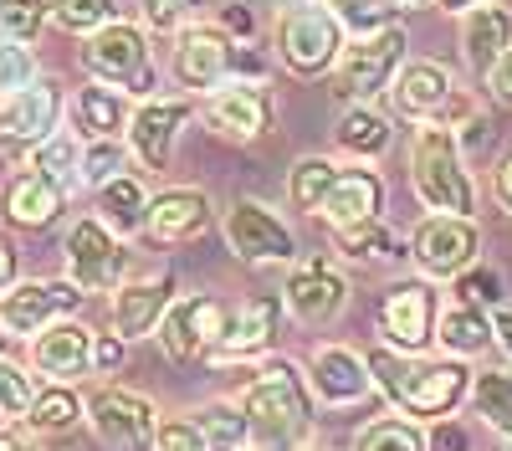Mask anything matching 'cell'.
<instances>
[{
    "label": "cell",
    "instance_id": "8",
    "mask_svg": "<svg viewBox=\"0 0 512 451\" xmlns=\"http://www.w3.org/2000/svg\"><path fill=\"white\" fill-rule=\"evenodd\" d=\"M379 339L400 349V354H420L425 344L436 339V323H441V303H436V287L431 282H395L390 293L379 298Z\"/></svg>",
    "mask_w": 512,
    "mask_h": 451
},
{
    "label": "cell",
    "instance_id": "38",
    "mask_svg": "<svg viewBox=\"0 0 512 451\" xmlns=\"http://www.w3.org/2000/svg\"><path fill=\"white\" fill-rule=\"evenodd\" d=\"M333 16L354 36H374L400 26V0H333Z\"/></svg>",
    "mask_w": 512,
    "mask_h": 451
},
{
    "label": "cell",
    "instance_id": "45",
    "mask_svg": "<svg viewBox=\"0 0 512 451\" xmlns=\"http://www.w3.org/2000/svg\"><path fill=\"white\" fill-rule=\"evenodd\" d=\"M36 77V57L26 52V41H0V98L6 93H16V88H26V82Z\"/></svg>",
    "mask_w": 512,
    "mask_h": 451
},
{
    "label": "cell",
    "instance_id": "21",
    "mask_svg": "<svg viewBox=\"0 0 512 451\" xmlns=\"http://www.w3.org/2000/svg\"><path fill=\"white\" fill-rule=\"evenodd\" d=\"M190 123V103L175 98H144L128 118V149L139 154L144 170H169V154H175V139Z\"/></svg>",
    "mask_w": 512,
    "mask_h": 451
},
{
    "label": "cell",
    "instance_id": "39",
    "mask_svg": "<svg viewBox=\"0 0 512 451\" xmlns=\"http://www.w3.org/2000/svg\"><path fill=\"white\" fill-rule=\"evenodd\" d=\"M31 170L52 175L57 185H72V180L82 175V144H77L72 134H52V139H41V144L31 149Z\"/></svg>",
    "mask_w": 512,
    "mask_h": 451
},
{
    "label": "cell",
    "instance_id": "58",
    "mask_svg": "<svg viewBox=\"0 0 512 451\" xmlns=\"http://www.w3.org/2000/svg\"><path fill=\"white\" fill-rule=\"evenodd\" d=\"M241 451H272V446H241Z\"/></svg>",
    "mask_w": 512,
    "mask_h": 451
},
{
    "label": "cell",
    "instance_id": "51",
    "mask_svg": "<svg viewBox=\"0 0 512 451\" xmlns=\"http://www.w3.org/2000/svg\"><path fill=\"white\" fill-rule=\"evenodd\" d=\"M123 334H98V344H93V369L98 375H113V369L123 364Z\"/></svg>",
    "mask_w": 512,
    "mask_h": 451
},
{
    "label": "cell",
    "instance_id": "26",
    "mask_svg": "<svg viewBox=\"0 0 512 451\" xmlns=\"http://www.w3.org/2000/svg\"><path fill=\"white\" fill-rule=\"evenodd\" d=\"M451 72L441 67V62H425V57H415V62H400V72H395V82H390V93H395V108L405 113V118H415V123H425L446 98H451Z\"/></svg>",
    "mask_w": 512,
    "mask_h": 451
},
{
    "label": "cell",
    "instance_id": "12",
    "mask_svg": "<svg viewBox=\"0 0 512 451\" xmlns=\"http://www.w3.org/2000/svg\"><path fill=\"white\" fill-rule=\"evenodd\" d=\"M82 287L72 277L62 282H11L6 293H0V323H6V334H21V339H36L47 323L57 318H72L82 308Z\"/></svg>",
    "mask_w": 512,
    "mask_h": 451
},
{
    "label": "cell",
    "instance_id": "3",
    "mask_svg": "<svg viewBox=\"0 0 512 451\" xmlns=\"http://www.w3.org/2000/svg\"><path fill=\"white\" fill-rule=\"evenodd\" d=\"M410 185H415L425 211H436V216H472L477 211V185H472V170H466L456 129H436V123H420L415 129Z\"/></svg>",
    "mask_w": 512,
    "mask_h": 451
},
{
    "label": "cell",
    "instance_id": "30",
    "mask_svg": "<svg viewBox=\"0 0 512 451\" xmlns=\"http://www.w3.org/2000/svg\"><path fill=\"white\" fill-rule=\"evenodd\" d=\"M82 416H88V405L77 400V390L72 385H62V380H52V385H41L36 395H31V410H26V426L31 431H41V436H67Z\"/></svg>",
    "mask_w": 512,
    "mask_h": 451
},
{
    "label": "cell",
    "instance_id": "46",
    "mask_svg": "<svg viewBox=\"0 0 512 451\" xmlns=\"http://www.w3.org/2000/svg\"><path fill=\"white\" fill-rule=\"evenodd\" d=\"M195 0H144V26L159 31V36H175L185 26V11Z\"/></svg>",
    "mask_w": 512,
    "mask_h": 451
},
{
    "label": "cell",
    "instance_id": "13",
    "mask_svg": "<svg viewBox=\"0 0 512 451\" xmlns=\"http://www.w3.org/2000/svg\"><path fill=\"white\" fill-rule=\"evenodd\" d=\"M482 252V236L472 226V216H425L410 236V257L425 277H456L477 262Z\"/></svg>",
    "mask_w": 512,
    "mask_h": 451
},
{
    "label": "cell",
    "instance_id": "57",
    "mask_svg": "<svg viewBox=\"0 0 512 451\" xmlns=\"http://www.w3.org/2000/svg\"><path fill=\"white\" fill-rule=\"evenodd\" d=\"M0 451H31L26 441H16V436H0Z\"/></svg>",
    "mask_w": 512,
    "mask_h": 451
},
{
    "label": "cell",
    "instance_id": "48",
    "mask_svg": "<svg viewBox=\"0 0 512 451\" xmlns=\"http://www.w3.org/2000/svg\"><path fill=\"white\" fill-rule=\"evenodd\" d=\"M154 451H210V441L200 436L195 421H164L154 436Z\"/></svg>",
    "mask_w": 512,
    "mask_h": 451
},
{
    "label": "cell",
    "instance_id": "1",
    "mask_svg": "<svg viewBox=\"0 0 512 451\" xmlns=\"http://www.w3.org/2000/svg\"><path fill=\"white\" fill-rule=\"evenodd\" d=\"M369 369H374V390L390 400L400 416H415V421L451 416V410L472 395V369L456 354L415 359V354H400V349H374Z\"/></svg>",
    "mask_w": 512,
    "mask_h": 451
},
{
    "label": "cell",
    "instance_id": "31",
    "mask_svg": "<svg viewBox=\"0 0 512 451\" xmlns=\"http://www.w3.org/2000/svg\"><path fill=\"white\" fill-rule=\"evenodd\" d=\"M338 149L354 159H379L390 149V118H384L374 103H354L338 118Z\"/></svg>",
    "mask_w": 512,
    "mask_h": 451
},
{
    "label": "cell",
    "instance_id": "6",
    "mask_svg": "<svg viewBox=\"0 0 512 451\" xmlns=\"http://www.w3.org/2000/svg\"><path fill=\"white\" fill-rule=\"evenodd\" d=\"M88 426L108 451H154L159 436V410L149 395L123 390V385H98L88 390Z\"/></svg>",
    "mask_w": 512,
    "mask_h": 451
},
{
    "label": "cell",
    "instance_id": "10",
    "mask_svg": "<svg viewBox=\"0 0 512 451\" xmlns=\"http://www.w3.org/2000/svg\"><path fill=\"white\" fill-rule=\"evenodd\" d=\"M221 328H226V308L210 293H190V298H175L164 308L154 339H159V349L175 364H195V359H210Z\"/></svg>",
    "mask_w": 512,
    "mask_h": 451
},
{
    "label": "cell",
    "instance_id": "25",
    "mask_svg": "<svg viewBox=\"0 0 512 451\" xmlns=\"http://www.w3.org/2000/svg\"><path fill=\"white\" fill-rule=\"evenodd\" d=\"M318 216L328 221V231L359 226V221H379L384 216V180L374 170H344V164H338V180L323 195Z\"/></svg>",
    "mask_w": 512,
    "mask_h": 451
},
{
    "label": "cell",
    "instance_id": "49",
    "mask_svg": "<svg viewBox=\"0 0 512 451\" xmlns=\"http://www.w3.org/2000/svg\"><path fill=\"white\" fill-rule=\"evenodd\" d=\"M425 441H431V451H472V431L456 421V410H451V416H436L431 426H425Z\"/></svg>",
    "mask_w": 512,
    "mask_h": 451
},
{
    "label": "cell",
    "instance_id": "42",
    "mask_svg": "<svg viewBox=\"0 0 512 451\" xmlns=\"http://www.w3.org/2000/svg\"><path fill=\"white\" fill-rule=\"evenodd\" d=\"M52 21L72 36H93L113 21V0H52Z\"/></svg>",
    "mask_w": 512,
    "mask_h": 451
},
{
    "label": "cell",
    "instance_id": "37",
    "mask_svg": "<svg viewBox=\"0 0 512 451\" xmlns=\"http://www.w3.org/2000/svg\"><path fill=\"white\" fill-rule=\"evenodd\" d=\"M195 426H200V436L210 441V451H241V446L251 441L246 410H241V405H226V400L195 410Z\"/></svg>",
    "mask_w": 512,
    "mask_h": 451
},
{
    "label": "cell",
    "instance_id": "32",
    "mask_svg": "<svg viewBox=\"0 0 512 451\" xmlns=\"http://www.w3.org/2000/svg\"><path fill=\"white\" fill-rule=\"evenodd\" d=\"M98 216L118 231V236H134L144 231V216H149V195L134 175H113L108 185H98Z\"/></svg>",
    "mask_w": 512,
    "mask_h": 451
},
{
    "label": "cell",
    "instance_id": "34",
    "mask_svg": "<svg viewBox=\"0 0 512 451\" xmlns=\"http://www.w3.org/2000/svg\"><path fill=\"white\" fill-rule=\"evenodd\" d=\"M472 410L492 426L497 441H512V375H472Z\"/></svg>",
    "mask_w": 512,
    "mask_h": 451
},
{
    "label": "cell",
    "instance_id": "18",
    "mask_svg": "<svg viewBox=\"0 0 512 451\" xmlns=\"http://www.w3.org/2000/svg\"><path fill=\"white\" fill-rule=\"evenodd\" d=\"M308 390H313L328 410H344V405L369 400L374 369H369V359H359V354L344 349V344H318L313 359H308Z\"/></svg>",
    "mask_w": 512,
    "mask_h": 451
},
{
    "label": "cell",
    "instance_id": "43",
    "mask_svg": "<svg viewBox=\"0 0 512 451\" xmlns=\"http://www.w3.org/2000/svg\"><path fill=\"white\" fill-rule=\"evenodd\" d=\"M451 287H456V303H472V308H482V313H492V308H502V277L492 272V267H466V272H456L451 277Z\"/></svg>",
    "mask_w": 512,
    "mask_h": 451
},
{
    "label": "cell",
    "instance_id": "17",
    "mask_svg": "<svg viewBox=\"0 0 512 451\" xmlns=\"http://www.w3.org/2000/svg\"><path fill=\"white\" fill-rule=\"evenodd\" d=\"M349 303V277L338 272L328 257H308L297 262L287 287H282V308L297 318V323H328L338 318Z\"/></svg>",
    "mask_w": 512,
    "mask_h": 451
},
{
    "label": "cell",
    "instance_id": "33",
    "mask_svg": "<svg viewBox=\"0 0 512 451\" xmlns=\"http://www.w3.org/2000/svg\"><path fill=\"white\" fill-rule=\"evenodd\" d=\"M354 451H431V441H425V426L415 416H379L359 426Z\"/></svg>",
    "mask_w": 512,
    "mask_h": 451
},
{
    "label": "cell",
    "instance_id": "5",
    "mask_svg": "<svg viewBox=\"0 0 512 451\" xmlns=\"http://www.w3.org/2000/svg\"><path fill=\"white\" fill-rule=\"evenodd\" d=\"M272 41H277V62L297 77H318L338 62V52L349 47L344 41V21L333 11L313 6V0H292L282 6L277 26H272Z\"/></svg>",
    "mask_w": 512,
    "mask_h": 451
},
{
    "label": "cell",
    "instance_id": "14",
    "mask_svg": "<svg viewBox=\"0 0 512 451\" xmlns=\"http://www.w3.org/2000/svg\"><path fill=\"white\" fill-rule=\"evenodd\" d=\"M169 77L185 93H216L231 77V36L221 26H180L175 52H169Z\"/></svg>",
    "mask_w": 512,
    "mask_h": 451
},
{
    "label": "cell",
    "instance_id": "52",
    "mask_svg": "<svg viewBox=\"0 0 512 451\" xmlns=\"http://www.w3.org/2000/svg\"><path fill=\"white\" fill-rule=\"evenodd\" d=\"M482 82L492 88V98H497V103H507V108H512V47L492 62V72H487Z\"/></svg>",
    "mask_w": 512,
    "mask_h": 451
},
{
    "label": "cell",
    "instance_id": "40",
    "mask_svg": "<svg viewBox=\"0 0 512 451\" xmlns=\"http://www.w3.org/2000/svg\"><path fill=\"white\" fill-rule=\"evenodd\" d=\"M47 16H52V0H0V36L36 41Z\"/></svg>",
    "mask_w": 512,
    "mask_h": 451
},
{
    "label": "cell",
    "instance_id": "19",
    "mask_svg": "<svg viewBox=\"0 0 512 451\" xmlns=\"http://www.w3.org/2000/svg\"><path fill=\"white\" fill-rule=\"evenodd\" d=\"M93 344H98V334L88 323L57 318V323H47L31 339V369H36V375H47V380L72 385V380H82L93 369Z\"/></svg>",
    "mask_w": 512,
    "mask_h": 451
},
{
    "label": "cell",
    "instance_id": "22",
    "mask_svg": "<svg viewBox=\"0 0 512 451\" xmlns=\"http://www.w3.org/2000/svg\"><path fill=\"white\" fill-rule=\"evenodd\" d=\"M62 211H67V185H57L41 170H21V175L6 180V190H0V216L16 231H47V226L62 221Z\"/></svg>",
    "mask_w": 512,
    "mask_h": 451
},
{
    "label": "cell",
    "instance_id": "7",
    "mask_svg": "<svg viewBox=\"0 0 512 451\" xmlns=\"http://www.w3.org/2000/svg\"><path fill=\"white\" fill-rule=\"evenodd\" d=\"M405 47H410L405 26H390V31L359 36L354 47H344V52H338V62H333V82H338V93L354 98V103H369L374 93H384V88L395 82L400 62H405Z\"/></svg>",
    "mask_w": 512,
    "mask_h": 451
},
{
    "label": "cell",
    "instance_id": "4",
    "mask_svg": "<svg viewBox=\"0 0 512 451\" xmlns=\"http://www.w3.org/2000/svg\"><path fill=\"white\" fill-rule=\"evenodd\" d=\"M82 72L108 88H123L128 98H154V57H149V36L134 21H108L82 41Z\"/></svg>",
    "mask_w": 512,
    "mask_h": 451
},
{
    "label": "cell",
    "instance_id": "56",
    "mask_svg": "<svg viewBox=\"0 0 512 451\" xmlns=\"http://www.w3.org/2000/svg\"><path fill=\"white\" fill-rule=\"evenodd\" d=\"M441 11H472V6H487V0H436Z\"/></svg>",
    "mask_w": 512,
    "mask_h": 451
},
{
    "label": "cell",
    "instance_id": "50",
    "mask_svg": "<svg viewBox=\"0 0 512 451\" xmlns=\"http://www.w3.org/2000/svg\"><path fill=\"white\" fill-rule=\"evenodd\" d=\"M216 26H221L231 41H251V36H256V16H251V6H241V0H226Z\"/></svg>",
    "mask_w": 512,
    "mask_h": 451
},
{
    "label": "cell",
    "instance_id": "16",
    "mask_svg": "<svg viewBox=\"0 0 512 451\" xmlns=\"http://www.w3.org/2000/svg\"><path fill=\"white\" fill-rule=\"evenodd\" d=\"M205 118L216 123L226 139H267L272 123H277V103L267 93V82H221L216 93H205Z\"/></svg>",
    "mask_w": 512,
    "mask_h": 451
},
{
    "label": "cell",
    "instance_id": "20",
    "mask_svg": "<svg viewBox=\"0 0 512 451\" xmlns=\"http://www.w3.org/2000/svg\"><path fill=\"white\" fill-rule=\"evenodd\" d=\"M282 293H262V298H246L236 313H226V328H221V339L216 349H210V359H221V364H236V359H256V354H267L277 344V328H282Z\"/></svg>",
    "mask_w": 512,
    "mask_h": 451
},
{
    "label": "cell",
    "instance_id": "44",
    "mask_svg": "<svg viewBox=\"0 0 512 451\" xmlns=\"http://www.w3.org/2000/svg\"><path fill=\"white\" fill-rule=\"evenodd\" d=\"M31 395H36V380L26 375L21 364L0 359V416H26V410H31Z\"/></svg>",
    "mask_w": 512,
    "mask_h": 451
},
{
    "label": "cell",
    "instance_id": "53",
    "mask_svg": "<svg viewBox=\"0 0 512 451\" xmlns=\"http://www.w3.org/2000/svg\"><path fill=\"white\" fill-rule=\"evenodd\" d=\"M21 277V252H16V246L6 241V236H0V293H6V287Z\"/></svg>",
    "mask_w": 512,
    "mask_h": 451
},
{
    "label": "cell",
    "instance_id": "27",
    "mask_svg": "<svg viewBox=\"0 0 512 451\" xmlns=\"http://www.w3.org/2000/svg\"><path fill=\"white\" fill-rule=\"evenodd\" d=\"M128 118H134L128 93L108 88V82H88V88H77V98H72V123H77L82 139H118V134H128Z\"/></svg>",
    "mask_w": 512,
    "mask_h": 451
},
{
    "label": "cell",
    "instance_id": "36",
    "mask_svg": "<svg viewBox=\"0 0 512 451\" xmlns=\"http://www.w3.org/2000/svg\"><path fill=\"white\" fill-rule=\"evenodd\" d=\"M333 241H338V252L354 257V262L400 257V236H395L390 226H384V216H379V221H359V226H338V231H333Z\"/></svg>",
    "mask_w": 512,
    "mask_h": 451
},
{
    "label": "cell",
    "instance_id": "54",
    "mask_svg": "<svg viewBox=\"0 0 512 451\" xmlns=\"http://www.w3.org/2000/svg\"><path fill=\"white\" fill-rule=\"evenodd\" d=\"M492 185H497V200H502L507 211H512V149L497 159V175H492Z\"/></svg>",
    "mask_w": 512,
    "mask_h": 451
},
{
    "label": "cell",
    "instance_id": "55",
    "mask_svg": "<svg viewBox=\"0 0 512 451\" xmlns=\"http://www.w3.org/2000/svg\"><path fill=\"white\" fill-rule=\"evenodd\" d=\"M492 334H497V344L512 354V313H492Z\"/></svg>",
    "mask_w": 512,
    "mask_h": 451
},
{
    "label": "cell",
    "instance_id": "11",
    "mask_svg": "<svg viewBox=\"0 0 512 451\" xmlns=\"http://www.w3.org/2000/svg\"><path fill=\"white\" fill-rule=\"evenodd\" d=\"M62 118V82L31 77L26 88L0 98V149H36L41 139L57 134Z\"/></svg>",
    "mask_w": 512,
    "mask_h": 451
},
{
    "label": "cell",
    "instance_id": "60",
    "mask_svg": "<svg viewBox=\"0 0 512 451\" xmlns=\"http://www.w3.org/2000/svg\"><path fill=\"white\" fill-rule=\"evenodd\" d=\"M0 344H6V323H0Z\"/></svg>",
    "mask_w": 512,
    "mask_h": 451
},
{
    "label": "cell",
    "instance_id": "59",
    "mask_svg": "<svg viewBox=\"0 0 512 451\" xmlns=\"http://www.w3.org/2000/svg\"><path fill=\"white\" fill-rule=\"evenodd\" d=\"M400 6H425V0H400Z\"/></svg>",
    "mask_w": 512,
    "mask_h": 451
},
{
    "label": "cell",
    "instance_id": "61",
    "mask_svg": "<svg viewBox=\"0 0 512 451\" xmlns=\"http://www.w3.org/2000/svg\"><path fill=\"white\" fill-rule=\"evenodd\" d=\"M502 451H512V441H502Z\"/></svg>",
    "mask_w": 512,
    "mask_h": 451
},
{
    "label": "cell",
    "instance_id": "2",
    "mask_svg": "<svg viewBox=\"0 0 512 451\" xmlns=\"http://www.w3.org/2000/svg\"><path fill=\"white\" fill-rule=\"evenodd\" d=\"M236 405L246 410L251 441L256 446H272V451L297 446V441L308 436V426H313V390H308V375L292 359L262 364L246 380V390H241Z\"/></svg>",
    "mask_w": 512,
    "mask_h": 451
},
{
    "label": "cell",
    "instance_id": "28",
    "mask_svg": "<svg viewBox=\"0 0 512 451\" xmlns=\"http://www.w3.org/2000/svg\"><path fill=\"white\" fill-rule=\"evenodd\" d=\"M512 47V16L502 6H472L466 11V26H461V52H466V67L477 77L492 72V62Z\"/></svg>",
    "mask_w": 512,
    "mask_h": 451
},
{
    "label": "cell",
    "instance_id": "24",
    "mask_svg": "<svg viewBox=\"0 0 512 451\" xmlns=\"http://www.w3.org/2000/svg\"><path fill=\"white\" fill-rule=\"evenodd\" d=\"M169 303H175V277L169 272L144 277V282H118L113 287V334H123V339L154 334Z\"/></svg>",
    "mask_w": 512,
    "mask_h": 451
},
{
    "label": "cell",
    "instance_id": "35",
    "mask_svg": "<svg viewBox=\"0 0 512 451\" xmlns=\"http://www.w3.org/2000/svg\"><path fill=\"white\" fill-rule=\"evenodd\" d=\"M333 180H338V164L323 159V154H308V159H297V170H292V180H287V200H292L303 216H318V205H323V195L333 190Z\"/></svg>",
    "mask_w": 512,
    "mask_h": 451
},
{
    "label": "cell",
    "instance_id": "29",
    "mask_svg": "<svg viewBox=\"0 0 512 451\" xmlns=\"http://www.w3.org/2000/svg\"><path fill=\"white\" fill-rule=\"evenodd\" d=\"M436 339H441V349L456 354V359H477V354H487V349L497 344L492 313H482V308H472V303H451V308L441 313V323H436Z\"/></svg>",
    "mask_w": 512,
    "mask_h": 451
},
{
    "label": "cell",
    "instance_id": "47",
    "mask_svg": "<svg viewBox=\"0 0 512 451\" xmlns=\"http://www.w3.org/2000/svg\"><path fill=\"white\" fill-rule=\"evenodd\" d=\"M231 77L236 82H267V52L256 41H231Z\"/></svg>",
    "mask_w": 512,
    "mask_h": 451
},
{
    "label": "cell",
    "instance_id": "41",
    "mask_svg": "<svg viewBox=\"0 0 512 451\" xmlns=\"http://www.w3.org/2000/svg\"><path fill=\"white\" fill-rule=\"evenodd\" d=\"M128 170V154H123V144L118 139H88V144H82V185H108L113 175H123Z\"/></svg>",
    "mask_w": 512,
    "mask_h": 451
},
{
    "label": "cell",
    "instance_id": "23",
    "mask_svg": "<svg viewBox=\"0 0 512 451\" xmlns=\"http://www.w3.org/2000/svg\"><path fill=\"white\" fill-rule=\"evenodd\" d=\"M210 200L190 185H175V190H159L149 195V216H144V236L159 241V246H180V241H195L205 226H210Z\"/></svg>",
    "mask_w": 512,
    "mask_h": 451
},
{
    "label": "cell",
    "instance_id": "15",
    "mask_svg": "<svg viewBox=\"0 0 512 451\" xmlns=\"http://www.w3.org/2000/svg\"><path fill=\"white\" fill-rule=\"evenodd\" d=\"M221 231H226L231 252H236L241 262L267 267V262H292V257H297V241H292L287 221H282V216H272L262 200H246V195H241V200L231 205V211H226Z\"/></svg>",
    "mask_w": 512,
    "mask_h": 451
},
{
    "label": "cell",
    "instance_id": "9",
    "mask_svg": "<svg viewBox=\"0 0 512 451\" xmlns=\"http://www.w3.org/2000/svg\"><path fill=\"white\" fill-rule=\"evenodd\" d=\"M62 257H67V277L82 293H113L123 277V241L103 216L72 221V231L62 241Z\"/></svg>",
    "mask_w": 512,
    "mask_h": 451
}]
</instances>
